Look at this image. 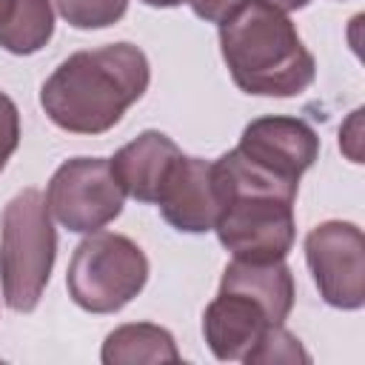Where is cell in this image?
<instances>
[{
	"label": "cell",
	"mask_w": 365,
	"mask_h": 365,
	"mask_svg": "<svg viewBox=\"0 0 365 365\" xmlns=\"http://www.w3.org/2000/svg\"><path fill=\"white\" fill-rule=\"evenodd\" d=\"M151 66L140 46L108 43L74 51L43 83L46 117L68 134H106L145 94Z\"/></svg>",
	"instance_id": "1"
},
{
	"label": "cell",
	"mask_w": 365,
	"mask_h": 365,
	"mask_svg": "<svg viewBox=\"0 0 365 365\" xmlns=\"http://www.w3.org/2000/svg\"><path fill=\"white\" fill-rule=\"evenodd\" d=\"M217 29L222 60L240 91L297 97L314 83V54L285 11L259 0H242Z\"/></svg>",
	"instance_id": "2"
},
{
	"label": "cell",
	"mask_w": 365,
	"mask_h": 365,
	"mask_svg": "<svg viewBox=\"0 0 365 365\" xmlns=\"http://www.w3.org/2000/svg\"><path fill=\"white\" fill-rule=\"evenodd\" d=\"M57 259V231L46 194L23 188L9 200L0 220V291L17 314H31L51 279Z\"/></svg>",
	"instance_id": "3"
},
{
	"label": "cell",
	"mask_w": 365,
	"mask_h": 365,
	"mask_svg": "<svg viewBox=\"0 0 365 365\" xmlns=\"http://www.w3.org/2000/svg\"><path fill=\"white\" fill-rule=\"evenodd\" d=\"M148 282V257L125 234L94 231L71 254L66 288L88 314L123 311Z\"/></svg>",
	"instance_id": "4"
},
{
	"label": "cell",
	"mask_w": 365,
	"mask_h": 365,
	"mask_svg": "<svg viewBox=\"0 0 365 365\" xmlns=\"http://www.w3.org/2000/svg\"><path fill=\"white\" fill-rule=\"evenodd\" d=\"M294 202L277 194H228L222 197L220 217L214 222V231L225 251H231L234 259L245 262H274L285 259L294 237H297V220H294Z\"/></svg>",
	"instance_id": "5"
},
{
	"label": "cell",
	"mask_w": 365,
	"mask_h": 365,
	"mask_svg": "<svg viewBox=\"0 0 365 365\" xmlns=\"http://www.w3.org/2000/svg\"><path fill=\"white\" fill-rule=\"evenodd\" d=\"M125 191L106 157H71L48 180L46 205L71 234L103 231L123 214Z\"/></svg>",
	"instance_id": "6"
},
{
	"label": "cell",
	"mask_w": 365,
	"mask_h": 365,
	"mask_svg": "<svg viewBox=\"0 0 365 365\" xmlns=\"http://www.w3.org/2000/svg\"><path fill=\"white\" fill-rule=\"evenodd\" d=\"M305 262L319 297L339 311L365 305V237L356 222L325 220L305 237Z\"/></svg>",
	"instance_id": "7"
},
{
	"label": "cell",
	"mask_w": 365,
	"mask_h": 365,
	"mask_svg": "<svg viewBox=\"0 0 365 365\" xmlns=\"http://www.w3.org/2000/svg\"><path fill=\"white\" fill-rule=\"evenodd\" d=\"M237 151L257 163L259 168L299 182V177L317 163L319 157V137L317 131L299 117L268 114L257 117L242 128Z\"/></svg>",
	"instance_id": "8"
},
{
	"label": "cell",
	"mask_w": 365,
	"mask_h": 365,
	"mask_svg": "<svg viewBox=\"0 0 365 365\" xmlns=\"http://www.w3.org/2000/svg\"><path fill=\"white\" fill-rule=\"evenodd\" d=\"M154 205L160 208L163 220L182 234L214 231V222L222 208L214 182V165L202 157L180 154Z\"/></svg>",
	"instance_id": "9"
},
{
	"label": "cell",
	"mask_w": 365,
	"mask_h": 365,
	"mask_svg": "<svg viewBox=\"0 0 365 365\" xmlns=\"http://www.w3.org/2000/svg\"><path fill=\"white\" fill-rule=\"evenodd\" d=\"M271 322L265 308L240 291H217L202 314V336L220 362H242Z\"/></svg>",
	"instance_id": "10"
},
{
	"label": "cell",
	"mask_w": 365,
	"mask_h": 365,
	"mask_svg": "<svg viewBox=\"0 0 365 365\" xmlns=\"http://www.w3.org/2000/svg\"><path fill=\"white\" fill-rule=\"evenodd\" d=\"M180 154V145L168 134L145 128L131 143H125L108 163L125 197H134L137 202H157Z\"/></svg>",
	"instance_id": "11"
},
{
	"label": "cell",
	"mask_w": 365,
	"mask_h": 365,
	"mask_svg": "<svg viewBox=\"0 0 365 365\" xmlns=\"http://www.w3.org/2000/svg\"><path fill=\"white\" fill-rule=\"evenodd\" d=\"M220 291H240L259 302L271 322H285L294 308V274L285 259L245 262L231 259L222 271Z\"/></svg>",
	"instance_id": "12"
},
{
	"label": "cell",
	"mask_w": 365,
	"mask_h": 365,
	"mask_svg": "<svg viewBox=\"0 0 365 365\" xmlns=\"http://www.w3.org/2000/svg\"><path fill=\"white\" fill-rule=\"evenodd\" d=\"M54 34L51 0H0V48L17 57L37 54Z\"/></svg>",
	"instance_id": "13"
},
{
	"label": "cell",
	"mask_w": 365,
	"mask_h": 365,
	"mask_svg": "<svg viewBox=\"0 0 365 365\" xmlns=\"http://www.w3.org/2000/svg\"><path fill=\"white\" fill-rule=\"evenodd\" d=\"M100 359L106 365H137V362H180L177 342L171 331L154 322H128L114 328L103 348Z\"/></svg>",
	"instance_id": "14"
},
{
	"label": "cell",
	"mask_w": 365,
	"mask_h": 365,
	"mask_svg": "<svg viewBox=\"0 0 365 365\" xmlns=\"http://www.w3.org/2000/svg\"><path fill=\"white\" fill-rule=\"evenodd\" d=\"M245 365H297L311 362V354L302 348V342L279 322L268 325V331L259 336V342L245 354Z\"/></svg>",
	"instance_id": "15"
},
{
	"label": "cell",
	"mask_w": 365,
	"mask_h": 365,
	"mask_svg": "<svg viewBox=\"0 0 365 365\" xmlns=\"http://www.w3.org/2000/svg\"><path fill=\"white\" fill-rule=\"evenodd\" d=\"M60 17L83 31L108 29L128 11V0H54Z\"/></svg>",
	"instance_id": "16"
},
{
	"label": "cell",
	"mask_w": 365,
	"mask_h": 365,
	"mask_svg": "<svg viewBox=\"0 0 365 365\" xmlns=\"http://www.w3.org/2000/svg\"><path fill=\"white\" fill-rule=\"evenodd\" d=\"M17 145H20V111L14 100L6 91H0V171L6 168Z\"/></svg>",
	"instance_id": "17"
},
{
	"label": "cell",
	"mask_w": 365,
	"mask_h": 365,
	"mask_svg": "<svg viewBox=\"0 0 365 365\" xmlns=\"http://www.w3.org/2000/svg\"><path fill=\"white\" fill-rule=\"evenodd\" d=\"M359 134H362V108L351 111L348 123L339 128V148L348 154L351 163H362V154H359Z\"/></svg>",
	"instance_id": "18"
},
{
	"label": "cell",
	"mask_w": 365,
	"mask_h": 365,
	"mask_svg": "<svg viewBox=\"0 0 365 365\" xmlns=\"http://www.w3.org/2000/svg\"><path fill=\"white\" fill-rule=\"evenodd\" d=\"M191 11L205 23H222L242 0H185Z\"/></svg>",
	"instance_id": "19"
},
{
	"label": "cell",
	"mask_w": 365,
	"mask_h": 365,
	"mask_svg": "<svg viewBox=\"0 0 365 365\" xmlns=\"http://www.w3.org/2000/svg\"><path fill=\"white\" fill-rule=\"evenodd\" d=\"M259 3H265V6H274V9H279V11H297V9H305L311 0H259Z\"/></svg>",
	"instance_id": "20"
},
{
	"label": "cell",
	"mask_w": 365,
	"mask_h": 365,
	"mask_svg": "<svg viewBox=\"0 0 365 365\" xmlns=\"http://www.w3.org/2000/svg\"><path fill=\"white\" fill-rule=\"evenodd\" d=\"M145 6H154V9H174V6H180V3H185V0H143Z\"/></svg>",
	"instance_id": "21"
}]
</instances>
